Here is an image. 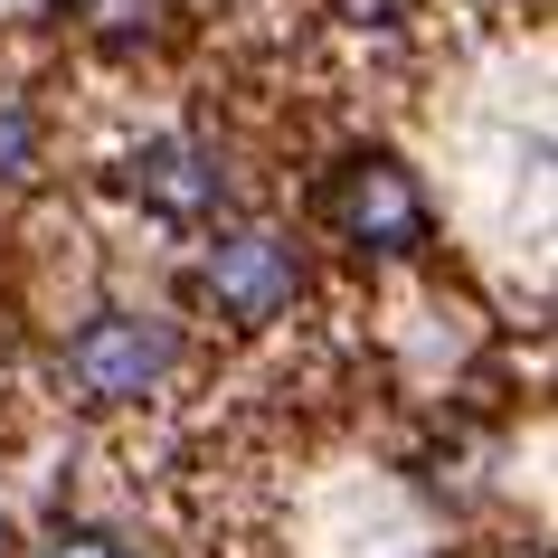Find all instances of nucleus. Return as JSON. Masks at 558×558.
I'll use <instances>...</instances> for the list:
<instances>
[{"label":"nucleus","mask_w":558,"mask_h":558,"mask_svg":"<svg viewBox=\"0 0 558 558\" xmlns=\"http://www.w3.org/2000/svg\"><path fill=\"white\" fill-rule=\"evenodd\" d=\"M180 369V331L151 323V313H95L76 341H66V388L86 408H133Z\"/></svg>","instance_id":"obj_1"},{"label":"nucleus","mask_w":558,"mask_h":558,"mask_svg":"<svg viewBox=\"0 0 558 558\" xmlns=\"http://www.w3.org/2000/svg\"><path fill=\"white\" fill-rule=\"evenodd\" d=\"M294 284H303V265H294V246H284L275 228H228L218 246H208V265H199V294L218 303L236 331L275 323V313L294 303Z\"/></svg>","instance_id":"obj_2"},{"label":"nucleus","mask_w":558,"mask_h":558,"mask_svg":"<svg viewBox=\"0 0 558 558\" xmlns=\"http://www.w3.org/2000/svg\"><path fill=\"white\" fill-rule=\"evenodd\" d=\"M323 208L360 256H416L426 246V199H416V180L398 161H351V171L331 180Z\"/></svg>","instance_id":"obj_3"},{"label":"nucleus","mask_w":558,"mask_h":558,"mask_svg":"<svg viewBox=\"0 0 558 558\" xmlns=\"http://www.w3.org/2000/svg\"><path fill=\"white\" fill-rule=\"evenodd\" d=\"M133 199L161 208L171 228H199L208 208L228 199V161H218L208 143H151L143 161H133Z\"/></svg>","instance_id":"obj_4"},{"label":"nucleus","mask_w":558,"mask_h":558,"mask_svg":"<svg viewBox=\"0 0 558 558\" xmlns=\"http://www.w3.org/2000/svg\"><path fill=\"white\" fill-rule=\"evenodd\" d=\"M29 161H38V123H29V105L0 86V190L10 180H29Z\"/></svg>","instance_id":"obj_5"},{"label":"nucleus","mask_w":558,"mask_h":558,"mask_svg":"<svg viewBox=\"0 0 558 558\" xmlns=\"http://www.w3.org/2000/svg\"><path fill=\"white\" fill-rule=\"evenodd\" d=\"M66 10H76V20H86L95 38H143L161 0H66Z\"/></svg>","instance_id":"obj_6"},{"label":"nucleus","mask_w":558,"mask_h":558,"mask_svg":"<svg viewBox=\"0 0 558 558\" xmlns=\"http://www.w3.org/2000/svg\"><path fill=\"white\" fill-rule=\"evenodd\" d=\"M48 558H133L114 539V530H58V539H48Z\"/></svg>","instance_id":"obj_7"},{"label":"nucleus","mask_w":558,"mask_h":558,"mask_svg":"<svg viewBox=\"0 0 558 558\" xmlns=\"http://www.w3.org/2000/svg\"><path fill=\"white\" fill-rule=\"evenodd\" d=\"M398 10H408V0H351V20H360V29H398Z\"/></svg>","instance_id":"obj_8"},{"label":"nucleus","mask_w":558,"mask_h":558,"mask_svg":"<svg viewBox=\"0 0 558 558\" xmlns=\"http://www.w3.org/2000/svg\"><path fill=\"white\" fill-rule=\"evenodd\" d=\"M0 558H10V521H0Z\"/></svg>","instance_id":"obj_9"}]
</instances>
